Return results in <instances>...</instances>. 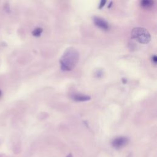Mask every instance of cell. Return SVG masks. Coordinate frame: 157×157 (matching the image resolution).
I'll return each instance as SVG.
<instances>
[{
	"mask_svg": "<svg viewBox=\"0 0 157 157\" xmlns=\"http://www.w3.org/2000/svg\"><path fill=\"white\" fill-rule=\"evenodd\" d=\"M79 58L78 52L73 47L66 50L60 59L61 68L63 71H71L76 66Z\"/></svg>",
	"mask_w": 157,
	"mask_h": 157,
	"instance_id": "obj_1",
	"label": "cell"
},
{
	"mask_svg": "<svg viewBox=\"0 0 157 157\" xmlns=\"http://www.w3.org/2000/svg\"><path fill=\"white\" fill-rule=\"evenodd\" d=\"M132 37L141 44H147L150 42L151 37L148 31L142 27L133 28L131 32Z\"/></svg>",
	"mask_w": 157,
	"mask_h": 157,
	"instance_id": "obj_2",
	"label": "cell"
},
{
	"mask_svg": "<svg viewBox=\"0 0 157 157\" xmlns=\"http://www.w3.org/2000/svg\"><path fill=\"white\" fill-rule=\"evenodd\" d=\"M128 139L124 136H120L115 138L112 141V145L115 148H121L125 145H127L128 143Z\"/></svg>",
	"mask_w": 157,
	"mask_h": 157,
	"instance_id": "obj_3",
	"label": "cell"
},
{
	"mask_svg": "<svg viewBox=\"0 0 157 157\" xmlns=\"http://www.w3.org/2000/svg\"><path fill=\"white\" fill-rule=\"evenodd\" d=\"M94 24L99 28L104 30H107L109 29V24L104 18L99 17H94L93 18Z\"/></svg>",
	"mask_w": 157,
	"mask_h": 157,
	"instance_id": "obj_4",
	"label": "cell"
},
{
	"mask_svg": "<svg viewBox=\"0 0 157 157\" xmlns=\"http://www.w3.org/2000/svg\"><path fill=\"white\" fill-rule=\"evenodd\" d=\"M72 99L76 101L83 102L90 99V97L87 95H84L82 94H75L72 96Z\"/></svg>",
	"mask_w": 157,
	"mask_h": 157,
	"instance_id": "obj_5",
	"label": "cell"
},
{
	"mask_svg": "<svg viewBox=\"0 0 157 157\" xmlns=\"http://www.w3.org/2000/svg\"><path fill=\"white\" fill-rule=\"evenodd\" d=\"M141 6L144 7H149L153 6V1H150V0H145V1H141Z\"/></svg>",
	"mask_w": 157,
	"mask_h": 157,
	"instance_id": "obj_6",
	"label": "cell"
},
{
	"mask_svg": "<svg viewBox=\"0 0 157 157\" xmlns=\"http://www.w3.org/2000/svg\"><path fill=\"white\" fill-rule=\"evenodd\" d=\"M42 32V29L40 28H37L33 31V34L35 36H40V34H41Z\"/></svg>",
	"mask_w": 157,
	"mask_h": 157,
	"instance_id": "obj_7",
	"label": "cell"
},
{
	"mask_svg": "<svg viewBox=\"0 0 157 157\" xmlns=\"http://www.w3.org/2000/svg\"><path fill=\"white\" fill-rule=\"evenodd\" d=\"M152 59V62L155 64L156 63V61H157V59H156V55H153V56H152V58H151Z\"/></svg>",
	"mask_w": 157,
	"mask_h": 157,
	"instance_id": "obj_8",
	"label": "cell"
},
{
	"mask_svg": "<svg viewBox=\"0 0 157 157\" xmlns=\"http://www.w3.org/2000/svg\"><path fill=\"white\" fill-rule=\"evenodd\" d=\"M106 2V1H102L101 2V4H100V6H99V8H101L102 6H104V4Z\"/></svg>",
	"mask_w": 157,
	"mask_h": 157,
	"instance_id": "obj_9",
	"label": "cell"
},
{
	"mask_svg": "<svg viewBox=\"0 0 157 157\" xmlns=\"http://www.w3.org/2000/svg\"><path fill=\"white\" fill-rule=\"evenodd\" d=\"M66 157H73V156H72V155L71 153H69V154H68Z\"/></svg>",
	"mask_w": 157,
	"mask_h": 157,
	"instance_id": "obj_10",
	"label": "cell"
},
{
	"mask_svg": "<svg viewBox=\"0 0 157 157\" xmlns=\"http://www.w3.org/2000/svg\"><path fill=\"white\" fill-rule=\"evenodd\" d=\"M0 95H1V91H0Z\"/></svg>",
	"mask_w": 157,
	"mask_h": 157,
	"instance_id": "obj_11",
	"label": "cell"
}]
</instances>
